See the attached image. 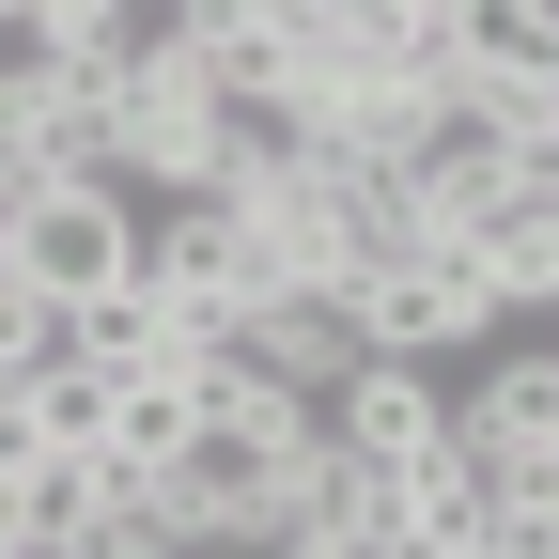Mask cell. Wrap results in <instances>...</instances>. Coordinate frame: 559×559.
Instances as JSON below:
<instances>
[{
    "instance_id": "obj_11",
    "label": "cell",
    "mask_w": 559,
    "mask_h": 559,
    "mask_svg": "<svg viewBox=\"0 0 559 559\" xmlns=\"http://www.w3.org/2000/svg\"><path fill=\"white\" fill-rule=\"evenodd\" d=\"M202 559H234V544H202Z\"/></svg>"
},
{
    "instance_id": "obj_1",
    "label": "cell",
    "mask_w": 559,
    "mask_h": 559,
    "mask_svg": "<svg viewBox=\"0 0 559 559\" xmlns=\"http://www.w3.org/2000/svg\"><path fill=\"white\" fill-rule=\"evenodd\" d=\"M342 326H358V358H419V373H436V358H466V342H498V326H513V296H498V280H481V264L436 234L404 280H358V296H342Z\"/></svg>"
},
{
    "instance_id": "obj_8",
    "label": "cell",
    "mask_w": 559,
    "mask_h": 559,
    "mask_svg": "<svg viewBox=\"0 0 559 559\" xmlns=\"http://www.w3.org/2000/svg\"><path fill=\"white\" fill-rule=\"evenodd\" d=\"M32 419H47V451H62V466H94V451H109V389H94V373H47Z\"/></svg>"
},
{
    "instance_id": "obj_2",
    "label": "cell",
    "mask_w": 559,
    "mask_h": 559,
    "mask_svg": "<svg viewBox=\"0 0 559 559\" xmlns=\"http://www.w3.org/2000/svg\"><path fill=\"white\" fill-rule=\"evenodd\" d=\"M0 234H16V280H32L47 311L140 280V202L124 187H32V202H0Z\"/></svg>"
},
{
    "instance_id": "obj_3",
    "label": "cell",
    "mask_w": 559,
    "mask_h": 559,
    "mask_svg": "<svg viewBox=\"0 0 559 559\" xmlns=\"http://www.w3.org/2000/svg\"><path fill=\"white\" fill-rule=\"evenodd\" d=\"M436 436H451V404H436L419 358H358V373L326 389V451H358V466H419Z\"/></svg>"
},
{
    "instance_id": "obj_7",
    "label": "cell",
    "mask_w": 559,
    "mask_h": 559,
    "mask_svg": "<svg viewBox=\"0 0 559 559\" xmlns=\"http://www.w3.org/2000/svg\"><path fill=\"white\" fill-rule=\"evenodd\" d=\"M451 436H528V451H559V342H544V358H498V373L451 404Z\"/></svg>"
},
{
    "instance_id": "obj_9",
    "label": "cell",
    "mask_w": 559,
    "mask_h": 559,
    "mask_svg": "<svg viewBox=\"0 0 559 559\" xmlns=\"http://www.w3.org/2000/svg\"><path fill=\"white\" fill-rule=\"evenodd\" d=\"M280 559H389V544H280Z\"/></svg>"
},
{
    "instance_id": "obj_4",
    "label": "cell",
    "mask_w": 559,
    "mask_h": 559,
    "mask_svg": "<svg viewBox=\"0 0 559 559\" xmlns=\"http://www.w3.org/2000/svg\"><path fill=\"white\" fill-rule=\"evenodd\" d=\"M280 544H389V466L296 451V466H280V513H264V559H280Z\"/></svg>"
},
{
    "instance_id": "obj_6",
    "label": "cell",
    "mask_w": 559,
    "mask_h": 559,
    "mask_svg": "<svg viewBox=\"0 0 559 559\" xmlns=\"http://www.w3.org/2000/svg\"><path fill=\"white\" fill-rule=\"evenodd\" d=\"M187 419H202V358H171V373H140V389H109V451H94V466H124V481H156V466L187 451Z\"/></svg>"
},
{
    "instance_id": "obj_10",
    "label": "cell",
    "mask_w": 559,
    "mask_h": 559,
    "mask_svg": "<svg viewBox=\"0 0 559 559\" xmlns=\"http://www.w3.org/2000/svg\"><path fill=\"white\" fill-rule=\"evenodd\" d=\"M528 311H544V326H559V249H544V280H528Z\"/></svg>"
},
{
    "instance_id": "obj_5",
    "label": "cell",
    "mask_w": 559,
    "mask_h": 559,
    "mask_svg": "<svg viewBox=\"0 0 559 559\" xmlns=\"http://www.w3.org/2000/svg\"><path fill=\"white\" fill-rule=\"evenodd\" d=\"M187 342H171V311L140 296V280H109V296H79L62 311V373H94V389H140V373H171Z\"/></svg>"
}]
</instances>
